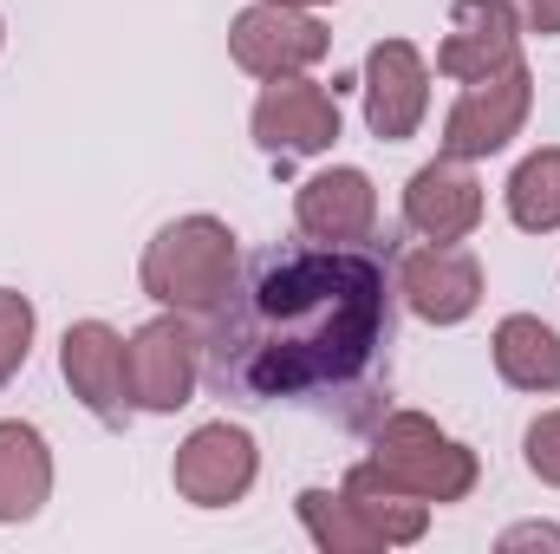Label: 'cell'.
<instances>
[{
    "mask_svg": "<svg viewBox=\"0 0 560 554\" xmlns=\"http://www.w3.org/2000/svg\"><path fill=\"white\" fill-rule=\"evenodd\" d=\"M52 503V443L26 417H0V529L33 522Z\"/></svg>",
    "mask_w": 560,
    "mask_h": 554,
    "instance_id": "16",
    "label": "cell"
},
{
    "mask_svg": "<svg viewBox=\"0 0 560 554\" xmlns=\"http://www.w3.org/2000/svg\"><path fill=\"white\" fill-rule=\"evenodd\" d=\"M293 516H300L306 542H313L319 554H385V542L372 535V522L352 509V496H346V489L306 483V489L293 496Z\"/></svg>",
    "mask_w": 560,
    "mask_h": 554,
    "instance_id": "19",
    "label": "cell"
},
{
    "mask_svg": "<svg viewBox=\"0 0 560 554\" xmlns=\"http://www.w3.org/2000/svg\"><path fill=\"white\" fill-rule=\"evenodd\" d=\"M339 489H346V496H352V509L372 522V535L385 542V554H392V549H418L423 535H430V503L405 496V489H392L365 457L339 476Z\"/></svg>",
    "mask_w": 560,
    "mask_h": 554,
    "instance_id": "17",
    "label": "cell"
},
{
    "mask_svg": "<svg viewBox=\"0 0 560 554\" xmlns=\"http://www.w3.org/2000/svg\"><path fill=\"white\" fill-rule=\"evenodd\" d=\"M255 483H261V443L235 417L196 424L170 457V489L189 509H235V503H248Z\"/></svg>",
    "mask_w": 560,
    "mask_h": 554,
    "instance_id": "5",
    "label": "cell"
},
{
    "mask_svg": "<svg viewBox=\"0 0 560 554\" xmlns=\"http://www.w3.org/2000/svg\"><path fill=\"white\" fill-rule=\"evenodd\" d=\"M489 366L509 392L555 399L560 392V333L541 313H502L489 333Z\"/></svg>",
    "mask_w": 560,
    "mask_h": 554,
    "instance_id": "15",
    "label": "cell"
},
{
    "mask_svg": "<svg viewBox=\"0 0 560 554\" xmlns=\"http://www.w3.org/2000/svg\"><path fill=\"white\" fill-rule=\"evenodd\" d=\"M33 333H39V313L20 287H0V392L26 372L33 359Z\"/></svg>",
    "mask_w": 560,
    "mask_h": 554,
    "instance_id": "20",
    "label": "cell"
},
{
    "mask_svg": "<svg viewBox=\"0 0 560 554\" xmlns=\"http://www.w3.org/2000/svg\"><path fill=\"white\" fill-rule=\"evenodd\" d=\"M522 7V26L541 33V39H560V0H515Z\"/></svg>",
    "mask_w": 560,
    "mask_h": 554,
    "instance_id": "23",
    "label": "cell"
},
{
    "mask_svg": "<svg viewBox=\"0 0 560 554\" xmlns=\"http://www.w3.org/2000/svg\"><path fill=\"white\" fill-rule=\"evenodd\" d=\"M59 379L112 430H125L138 417V405H131V339L112 320H72L59 333Z\"/></svg>",
    "mask_w": 560,
    "mask_h": 554,
    "instance_id": "10",
    "label": "cell"
},
{
    "mask_svg": "<svg viewBox=\"0 0 560 554\" xmlns=\"http://www.w3.org/2000/svg\"><path fill=\"white\" fill-rule=\"evenodd\" d=\"M489 216V196H482V176L476 163H456V157H430L411 170L405 183V229L418 242H469Z\"/></svg>",
    "mask_w": 560,
    "mask_h": 554,
    "instance_id": "13",
    "label": "cell"
},
{
    "mask_svg": "<svg viewBox=\"0 0 560 554\" xmlns=\"http://www.w3.org/2000/svg\"><path fill=\"white\" fill-rule=\"evenodd\" d=\"M528 118H535V72H528V59H515V66H502L489 79H469L456 92V105L443 112L436 150L456 157V163H489L528 131Z\"/></svg>",
    "mask_w": 560,
    "mask_h": 554,
    "instance_id": "4",
    "label": "cell"
},
{
    "mask_svg": "<svg viewBox=\"0 0 560 554\" xmlns=\"http://www.w3.org/2000/svg\"><path fill=\"white\" fill-rule=\"evenodd\" d=\"M365 463H372L392 489L418 496V503H430V509L469 503L476 483H482V457H476L463 437H450L430 412H411V405L372 417Z\"/></svg>",
    "mask_w": 560,
    "mask_h": 554,
    "instance_id": "3",
    "label": "cell"
},
{
    "mask_svg": "<svg viewBox=\"0 0 560 554\" xmlns=\"http://www.w3.org/2000/svg\"><path fill=\"white\" fill-rule=\"evenodd\" d=\"M398 287L372 249L287 242L242 262L235 287L196 320L202 385L242 405H332L372 392L392 359Z\"/></svg>",
    "mask_w": 560,
    "mask_h": 554,
    "instance_id": "1",
    "label": "cell"
},
{
    "mask_svg": "<svg viewBox=\"0 0 560 554\" xmlns=\"http://www.w3.org/2000/svg\"><path fill=\"white\" fill-rule=\"evenodd\" d=\"M502 209L522 235H560V143L528 150L509 183H502Z\"/></svg>",
    "mask_w": 560,
    "mask_h": 554,
    "instance_id": "18",
    "label": "cell"
},
{
    "mask_svg": "<svg viewBox=\"0 0 560 554\" xmlns=\"http://www.w3.org/2000/svg\"><path fill=\"white\" fill-rule=\"evenodd\" d=\"M293 229L306 242L365 249L378 235V183L359 163H326L293 189Z\"/></svg>",
    "mask_w": 560,
    "mask_h": 554,
    "instance_id": "12",
    "label": "cell"
},
{
    "mask_svg": "<svg viewBox=\"0 0 560 554\" xmlns=\"http://www.w3.org/2000/svg\"><path fill=\"white\" fill-rule=\"evenodd\" d=\"M522 7L515 0H450V33L436 46V72L469 85V79H489L502 66L522 59Z\"/></svg>",
    "mask_w": 560,
    "mask_h": 554,
    "instance_id": "14",
    "label": "cell"
},
{
    "mask_svg": "<svg viewBox=\"0 0 560 554\" xmlns=\"http://www.w3.org/2000/svg\"><path fill=\"white\" fill-rule=\"evenodd\" d=\"M202 385V326L189 313L156 307L131 333V405L143 417H176L183 405H196Z\"/></svg>",
    "mask_w": 560,
    "mask_h": 554,
    "instance_id": "6",
    "label": "cell"
},
{
    "mask_svg": "<svg viewBox=\"0 0 560 554\" xmlns=\"http://www.w3.org/2000/svg\"><path fill=\"white\" fill-rule=\"evenodd\" d=\"M0 53H7V13H0Z\"/></svg>",
    "mask_w": 560,
    "mask_h": 554,
    "instance_id": "25",
    "label": "cell"
},
{
    "mask_svg": "<svg viewBox=\"0 0 560 554\" xmlns=\"http://www.w3.org/2000/svg\"><path fill=\"white\" fill-rule=\"evenodd\" d=\"M495 549L515 554V549H560V522H515L495 535Z\"/></svg>",
    "mask_w": 560,
    "mask_h": 554,
    "instance_id": "22",
    "label": "cell"
},
{
    "mask_svg": "<svg viewBox=\"0 0 560 554\" xmlns=\"http://www.w3.org/2000/svg\"><path fill=\"white\" fill-rule=\"evenodd\" d=\"M522 463H528L535 483L560 489V405L555 412H541L528 430H522Z\"/></svg>",
    "mask_w": 560,
    "mask_h": 554,
    "instance_id": "21",
    "label": "cell"
},
{
    "mask_svg": "<svg viewBox=\"0 0 560 554\" xmlns=\"http://www.w3.org/2000/svg\"><path fill=\"white\" fill-rule=\"evenodd\" d=\"M332 53V26L319 13H300V7H275V0H255L229 20V59L248 72V79H300L313 72L319 59Z\"/></svg>",
    "mask_w": 560,
    "mask_h": 554,
    "instance_id": "7",
    "label": "cell"
},
{
    "mask_svg": "<svg viewBox=\"0 0 560 554\" xmlns=\"http://www.w3.org/2000/svg\"><path fill=\"white\" fill-rule=\"evenodd\" d=\"M346 131L339 118V92H326L313 72L300 79H268L255 92V112H248V138L261 157H326Z\"/></svg>",
    "mask_w": 560,
    "mask_h": 554,
    "instance_id": "9",
    "label": "cell"
},
{
    "mask_svg": "<svg viewBox=\"0 0 560 554\" xmlns=\"http://www.w3.org/2000/svg\"><path fill=\"white\" fill-rule=\"evenodd\" d=\"M365 131L378 143H411L430 118V59L418 39H378L365 53Z\"/></svg>",
    "mask_w": 560,
    "mask_h": 554,
    "instance_id": "11",
    "label": "cell"
},
{
    "mask_svg": "<svg viewBox=\"0 0 560 554\" xmlns=\"http://www.w3.org/2000/svg\"><path fill=\"white\" fill-rule=\"evenodd\" d=\"M275 7H300V13H319V7H339V0H275Z\"/></svg>",
    "mask_w": 560,
    "mask_h": 554,
    "instance_id": "24",
    "label": "cell"
},
{
    "mask_svg": "<svg viewBox=\"0 0 560 554\" xmlns=\"http://www.w3.org/2000/svg\"><path fill=\"white\" fill-rule=\"evenodd\" d=\"M392 287H398L411 320H423V326H463V320L482 313L489 275H482V262L463 242H418V249L398 255Z\"/></svg>",
    "mask_w": 560,
    "mask_h": 554,
    "instance_id": "8",
    "label": "cell"
},
{
    "mask_svg": "<svg viewBox=\"0 0 560 554\" xmlns=\"http://www.w3.org/2000/svg\"><path fill=\"white\" fill-rule=\"evenodd\" d=\"M235 275H242V235L209 209L163 222L143 242V262H138L143 300H156L170 313H189V320H202L235 287Z\"/></svg>",
    "mask_w": 560,
    "mask_h": 554,
    "instance_id": "2",
    "label": "cell"
}]
</instances>
